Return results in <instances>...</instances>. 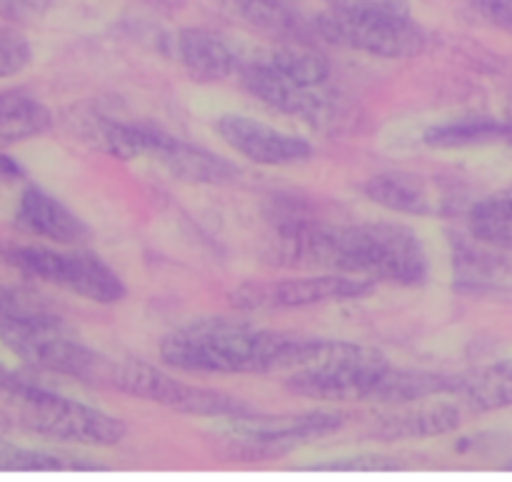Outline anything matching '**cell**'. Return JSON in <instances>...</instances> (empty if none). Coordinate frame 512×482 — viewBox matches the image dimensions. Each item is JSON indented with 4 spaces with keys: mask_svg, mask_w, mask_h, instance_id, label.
<instances>
[{
    "mask_svg": "<svg viewBox=\"0 0 512 482\" xmlns=\"http://www.w3.org/2000/svg\"><path fill=\"white\" fill-rule=\"evenodd\" d=\"M300 268L413 288L428 278V255L418 235L405 225L360 223L335 228L315 220L300 245Z\"/></svg>",
    "mask_w": 512,
    "mask_h": 482,
    "instance_id": "cell-1",
    "label": "cell"
},
{
    "mask_svg": "<svg viewBox=\"0 0 512 482\" xmlns=\"http://www.w3.org/2000/svg\"><path fill=\"white\" fill-rule=\"evenodd\" d=\"M298 340L300 335L253 328L238 320L203 318L173 330L160 343V358L185 373H288Z\"/></svg>",
    "mask_w": 512,
    "mask_h": 482,
    "instance_id": "cell-2",
    "label": "cell"
},
{
    "mask_svg": "<svg viewBox=\"0 0 512 482\" xmlns=\"http://www.w3.org/2000/svg\"><path fill=\"white\" fill-rule=\"evenodd\" d=\"M0 390H8L10 398L18 403L20 425L40 438L113 448V445L123 443L125 433H128L123 420L115 415L75 403V400L55 395L38 385L25 383V380L10 378L5 373H0Z\"/></svg>",
    "mask_w": 512,
    "mask_h": 482,
    "instance_id": "cell-3",
    "label": "cell"
},
{
    "mask_svg": "<svg viewBox=\"0 0 512 482\" xmlns=\"http://www.w3.org/2000/svg\"><path fill=\"white\" fill-rule=\"evenodd\" d=\"M388 360L378 350L363 348L348 340L325 338L318 358L305 368L293 370L285 380L288 390L323 403H358L373 398Z\"/></svg>",
    "mask_w": 512,
    "mask_h": 482,
    "instance_id": "cell-4",
    "label": "cell"
},
{
    "mask_svg": "<svg viewBox=\"0 0 512 482\" xmlns=\"http://www.w3.org/2000/svg\"><path fill=\"white\" fill-rule=\"evenodd\" d=\"M0 258L28 278L45 280L58 288L93 300L113 305L125 298V285L108 263L90 253H63L43 245H10L0 243Z\"/></svg>",
    "mask_w": 512,
    "mask_h": 482,
    "instance_id": "cell-5",
    "label": "cell"
},
{
    "mask_svg": "<svg viewBox=\"0 0 512 482\" xmlns=\"http://www.w3.org/2000/svg\"><path fill=\"white\" fill-rule=\"evenodd\" d=\"M103 383L133 395L138 400L163 405V408L178 410L185 415H200V418L230 420L238 415L250 413L248 405L240 403L233 395L218 393V390L200 388V385L183 383L165 370L143 360H125V363H105Z\"/></svg>",
    "mask_w": 512,
    "mask_h": 482,
    "instance_id": "cell-6",
    "label": "cell"
},
{
    "mask_svg": "<svg viewBox=\"0 0 512 482\" xmlns=\"http://www.w3.org/2000/svg\"><path fill=\"white\" fill-rule=\"evenodd\" d=\"M313 33L340 48L388 60L413 58L428 45L425 30L410 15L400 13L328 8L313 18Z\"/></svg>",
    "mask_w": 512,
    "mask_h": 482,
    "instance_id": "cell-7",
    "label": "cell"
},
{
    "mask_svg": "<svg viewBox=\"0 0 512 482\" xmlns=\"http://www.w3.org/2000/svg\"><path fill=\"white\" fill-rule=\"evenodd\" d=\"M0 340L15 358L28 363L30 368L75 380L103 378L105 360L75 340L55 313L3 325Z\"/></svg>",
    "mask_w": 512,
    "mask_h": 482,
    "instance_id": "cell-8",
    "label": "cell"
},
{
    "mask_svg": "<svg viewBox=\"0 0 512 482\" xmlns=\"http://www.w3.org/2000/svg\"><path fill=\"white\" fill-rule=\"evenodd\" d=\"M118 155L120 160L150 158L163 165L170 175L185 183L223 185L238 178V168L210 150L190 145L173 138L163 130L148 125L120 123L118 128Z\"/></svg>",
    "mask_w": 512,
    "mask_h": 482,
    "instance_id": "cell-9",
    "label": "cell"
},
{
    "mask_svg": "<svg viewBox=\"0 0 512 482\" xmlns=\"http://www.w3.org/2000/svg\"><path fill=\"white\" fill-rule=\"evenodd\" d=\"M373 280L355 278L343 273L305 275V278L273 280V283H245L233 290L230 300L235 308L250 313L268 310H300L323 303H343V300L363 298L373 290Z\"/></svg>",
    "mask_w": 512,
    "mask_h": 482,
    "instance_id": "cell-10",
    "label": "cell"
},
{
    "mask_svg": "<svg viewBox=\"0 0 512 482\" xmlns=\"http://www.w3.org/2000/svg\"><path fill=\"white\" fill-rule=\"evenodd\" d=\"M240 83L270 110L305 120L315 128H328L340 118V100L328 85H303L270 68L263 58L248 60L240 70Z\"/></svg>",
    "mask_w": 512,
    "mask_h": 482,
    "instance_id": "cell-11",
    "label": "cell"
},
{
    "mask_svg": "<svg viewBox=\"0 0 512 482\" xmlns=\"http://www.w3.org/2000/svg\"><path fill=\"white\" fill-rule=\"evenodd\" d=\"M365 195L380 208L400 215H448L460 203L445 180L408 170L380 173L365 183Z\"/></svg>",
    "mask_w": 512,
    "mask_h": 482,
    "instance_id": "cell-12",
    "label": "cell"
},
{
    "mask_svg": "<svg viewBox=\"0 0 512 482\" xmlns=\"http://www.w3.org/2000/svg\"><path fill=\"white\" fill-rule=\"evenodd\" d=\"M345 425V413L338 410H308L293 415H258L250 413L230 418L228 433L243 443L260 448H280V445H298L308 440L325 438Z\"/></svg>",
    "mask_w": 512,
    "mask_h": 482,
    "instance_id": "cell-13",
    "label": "cell"
},
{
    "mask_svg": "<svg viewBox=\"0 0 512 482\" xmlns=\"http://www.w3.org/2000/svg\"><path fill=\"white\" fill-rule=\"evenodd\" d=\"M218 133L235 153L258 165H293L310 158L313 148L298 135L283 133L250 115H223L218 118Z\"/></svg>",
    "mask_w": 512,
    "mask_h": 482,
    "instance_id": "cell-14",
    "label": "cell"
},
{
    "mask_svg": "<svg viewBox=\"0 0 512 482\" xmlns=\"http://www.w3.org/2000/svg\"><path fill=\"white\" fill-rule=\"evenodd\" d=\"M175 48H178V60L185 73L205 85L223 83L233 75H240L243 65L248 63L230 40L205 28L180 30Z\"/></svg>",
    "mask_w": 512,
    "mask_h": 482,
    "instance_id": "cell-15",
    "label": "cell"
},
{
    "mask_svg": "<svg viewBox=\"0 0 512 482\" xmlns=\"http://www.w3.org/2000/svg\"><path fill=\"white\" fill-rule=\"evenodd\" d=\"M15 220L30 235L58 245H80L90 238V230L73 210L40 188H25L20 195Z\"/></svg>",
    "mask_w": 512,
    "mask_h": 482,
    "instance_id": "cell-16",
    "label": "cell"
},
{
    "mask_svg": "<svg viewBox=\"0 0 512 482\" xmlns=\"http://www.w3.org/2000/svg\"><path fill=\"white\" fill-rule=\"evenodd\" d=\"M460 420H463V413L458 405L420 400V403H410L380 418L373 433L383 440L443 438L460 428Z\"/></svg>",
    "mask_w": 512,
    "mask_h": 482,
    "instance_id": "cell-17",
    "label": "cell"
},
{
    "mask_svg": "<svg viewBox=\"0 0 512 482\" xmlns=\"http://www.w3.org/2000/svg\"><path fill=\"white\" fill-rule=\"evenodd\" d=\"M463 378H450L443 373H425V370H393L388 368L380 378L370 403L410 405L420 400L438 398V395L460 393Z\"/></svg>",
    "mask_w": 512,
    "mask_h": 482,
    "instance_id": "cell-18",
    "label": "cell"
},
{
    "mask_svg": "<svg viewBox=\"0 0 512 482\" xmlns=\"http://www.w3.org/2000/svg\"><path fill=\"white\" fill-rule=\"evenodd\" d=\"M53 128V113L23 90L0 93V143L38 138Z\"/></svg>",
    "mask_w": 512,
    "mask_h": 482,
    "instance_id": "cell-19",
    "label": "cell"
},
{
    "mask_svg": "<svg viewBox=\"0 0 512 482\" xmlns=\"http://www.w3.org/2000/svg\"><path fill=\"white\" fill-rule=\"evenodd\" d=\"M512 138L510 120L495 118H455L448 123L433 125L425 130L423 143L438 150H460L475 148V145L498 143V140Z\"/></svg>",
    "mask_w": 512,
    "mask_h": 482,
    "instance_id": "cell-20",
    "label": "cell"
},
{
    "mask_svg": "<svg viewBox=\"0 0 512 482\" xmlns=\"http://www.w3.org/2000/svg\"><path fill=\"white\" fill-rule=\"evenodd\" d=\"M460 398L473 413H495V410L512 408V358L463 378Z\"/></svg>",
    "mask_w": 512,
    "mask_h": 482,
    "instance_id": "cell-21",
    "label": "cell"
},
{
    "mask_svg": "<svg viewBox=\"0 0 512 482\" xmlns=\"http://www.w3.org/2000/svg\"><path fill=\"white\" fill-rule=\"evenodd\" d=\"M263 60L270 68L278 70L280 75L298 80L303 85H328V58L305 40H290V43L275 45L270 53L263 55Z\"/></svg>",
    "mask_w": 512,
    "mask_h": 482,
    "instance_id": "cell-22",
    "label": "cell"
},
{
    "mask_svg": "<svg viewBox=\"0 0 512 482\" xmlns=\"http://www.w3.org/2000/svg\"><path fill=\"white\" fill-rule=\"evenodd\" d=\"M470 233L493 248L512 250V190L483 198L470 210Z\"/></svg>",
    "mask_w": 512,
    "mask_h": 482,
    "instance_id": "cell-23",
    "label": "cell"
},
{
    "mask_svg": "<svg viewBox=\"0 0 512 482\" xmlns=\"http://www.w3.org/2000/svg\"><path fill=\"white\" fill-rule=\"evenodd\" d=\"M0 470H20V473H95V470H105V465L65 453L3 448L0 445Z\"/></svg>",
    "mask_w": 512,
    "mask_h": 482,
    "instance_id": "cell-24",
    "label": "cell"
},
{
    "mask_svg": "<svg viewBox=\"0 0 512 482\" xmlns=\"http://www.w3.org/2000/svg\"><path fill=\"white\" fill-rule=\"evenodd\" d=\"M48 313H53L50 305L33 290L18 288V285H0V328Z\"/></svg>",
    "mask_w": 512,
    "mask_h": 482,
    "instance_id": "cell-25",
    "label": "cell"
},
{
    "mask_svg": "<svg viewBox=\"0 0 512 482\" xmlns=\"http://www.w3.org/2000/svg\"><path fill=\"white\" fill-rule=\"evenodd\" d=\"M303 470H313V473H395V470H403V463L395 455L360 453L308 465Z\"/></svg>",
    "mask_w": 512,
    "mask_h": 482,
    "instance_id": "cell-26",
    "label": "cell"
},
{
    "mask_svg": "<svg viewBox=\"0 0 512 482\" xmlns=\"http://www.w3.org/2000/svg\"><path fill=\"white\" fill-rule=\"evenodd\" d=\"M33 58L28 38L10 25H0V78H13L23 73Z\"/></svg>",
    "mask_w": 512,
    "mask_h": 482,
    "instance_id": "cell-27",
    "label": "cell"
},
{
    "mask_svg": "<svg viewBox=\"0 0 512 482\" xmlns=\"http://www.w3.org/2000/svg\"><path fill=\"white\" fill-rule=\"evenodd\" d=\"M335 10H363V13L410 15V0H323Z\"/></svg>",
    "mask_w": 512,
    "mask_h": 482,
    "instance_id": "cell-28",
    "label": "cell"
},
{
    "mask_svg": "<svg viewBox=\"0 0 512 482\" xmlns=\"http://www.w3.org/2000/svg\"><path fill=\"white\" fill-rule=\"evenodd\" d=\"M48 10V0H0V18L8 23H33Z\"/></svg>",
    "mask_w": 512,
    "mask_h": 482,
    "instance_id": "cell-29",
    "label": "cell"
},
{
    "mask_svg": "<svg viewBox=\"0 0 512 482\" xmlns=\"http://www.w3.org/2000/svg\"><path fill=\"white\" fill-rule=\"evenodd\" d=\"M470 5L485 23L512 33V0H470Z\"/></svg>",
    "mask_w": 512,
    "mask_h": 482,
    "instance_id": "cell-30",
    "label": "cell"
},
{
    "mask_svg": "<svg viewBox=\"0 0 512 482\" xmlns=\"http://www.w3.org/2000/svg\"><path fill=\"white\" fill-rule=\"evenodd\" d=\"M23 175V168H20L10 155L0 153V180H18L23 178Z\"/></svg>",
    "mask_w": 512,
    "mask_h": 482,
    "instance_id": "cell-31",
    "label": "cell"
},
{
    "mask_svg": "<svg viewBox=\"0 0 512 482\" xmlns=\"http://www.w3.org/2000/svg\"><path fill=\"white\" fill-rule=\"evenodd\" d=\"M508 120H510V123H512V110H510V118H508Z\"/></svg>",
    "mask_w": 512,
    "mask_h": 482,
    "instance_id": "cell-32",
    "label": "cell"
}]
</instances>
